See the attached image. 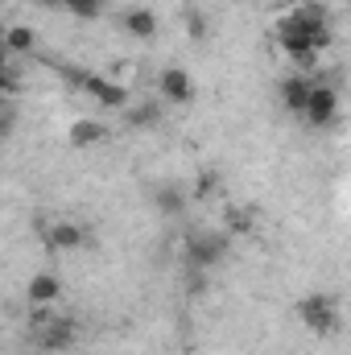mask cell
<instances>
[{
	"instance_id": "cell-1",
	"label": "cell",
	"mask_w": 351,
	"mask_h": 355,
	"mask_svg": "<svg viewBox=\"0 0 351 355\" xmlns=\"http://www.w3.org/2000/svg\"><path fill=\"white\" fill-rule=\"evenodd\" d=\"M298 318L306 322L310 335L327 339V335L339 331V302H335L331 293H306V297L298 302Z\"/></svg>"
},
{
	"instance_id": "cell-2",
	"label": "cell",
	"mask_w": 351,
	"mask_h": 355,
	"mask_svg": "<svg viewBox=\"0 0 351 355\" xmlns=\"http://www.w3.org/2000/svg\"><path fill=\"white\" fill-rule=\"evenodd\" d=\"M228 248H232V236L228 232H190L186 236V261H190V268H215L223 257H228Z\"/></svg>"
},
{
	"instance_id": "cell-3",
	"label": "cell",
	"mask_w": 351,
	"mask_h": 355,
	"mask_svg": "<svg viewBox=\"0 0 351 355\" xmlns=\"http://www.w3.org/2000/svg\"><path fill=\"white\" fill-rule=\"evenodd\" d=\"M83 95H87L91 103H99V112H124L128 103H132V95L128 87L120 83V79H112V75H95L87 71V79H83Z\"/></svg>"
},
{
	"instance_id": "cell-4",
	"label": "cell",
	"mask_w": 351,
	"mask_h": 355,
	"mask_svg": "<svg viewBox=\"0 0 351 355\" xmlns=\"http://www.w3.org/2000/svg\"><path fill=\"white\" fill-rule=\"evenodd\" d=\"M79 343V322L75 318H67V314H58L50 327H42V331H33V347L46 355H62L71 352Z\"/></svg>"
},
{
	"instance_id": "cell-5",
	"label": "cell",
	"mask_w": 351,
	"mask_h": 355,
	"mask_svg": "<svg viewBox=\"0 0 351 355\" xmlns=\"http://www.w3.org/2000/svg\"><path fill=\"white\" fill-rule=\"evenodd\" d=\"M306 120H310V128H331L339 120V91L331 87V83H314Z\"/></svg>"
},
{
	"instance_id": "cell-6",
	"label": "cell",
	"mask_w": 351,
	"mask_h": 355,
	"mask_svg": "<svg viewBox=\"0 0 351 355\" xmlns=\"http://www.w3.org/2000/svg\"><path fill=\"white\" fill-rule=\"evenodd\" d=\"M157 99H166V103H190V99H194V79H190V71H186V67H166V71L157 75Z\"/></svg>"
},
{
	"instance_id": "cell-7",
	"label": "cell",
	"mask_w": 351,
	"mask_h": 355,
	"mask_svg": "<svg viewBox=\"0 0 351 355\" xmlns=\"http://www.w3.org/2000/svg\"><path fill=\"white\" fill-rule=\"evenodd\" d=\"M42 240H46V248L50 252H79L83 244H87V232L79 227V223H54V227H42Z\"/></svg>"
},
{
	"instance_id": "cell-8",
	"label": "cell",
	"mask_w": 351,
	"mask_h": 355,
	"mask_svg": "<svg viewBox=\"0 0 351 355\" xmlns=\"http://www.w3.org/2000/svg\"><path fill=\"white\" fill-rule=\"evenodd\" d=\"M112 132H108V124H99V120H87V116H79V120H71L67 124V145L71 149H91V145H103Z\"/></svg>"
},
{
	"instance_id": "cell-9",
	"label": "cell",
	"mask_w": 351,
	"mask_h": 355,
	"mask_svg": "<svg viewBox=\"0 0 351 355\" xmlns=\"http://www.w3.org/2000/svg\"><path fill=\"white\" fill-rule=\"evenodd\" d=\"M120 25H124V33H132L137 42H153V37H157V12H153V8H145V4L124 8Z\"/></svg>"
},
{
	"instance_id": "cell-10",
	"label": "cell",
	"mask_w": 351,
	"mask_h": 355,
	"mask_svg": "<svg viewBox=\"0 0 351 355\" xmlns=\"http://www.w3.org/2000/svg\"><path fill=\"white\" fill-rule=\"evenodd\" d=\"M25 297H29V306H58L62 281H58L54 272H33L29 285H25Z\"/></svg>"
},
{
	"instance_id": "cell-11",
	"label": "cell",
	"mask_w": 351,
	"mask_h": 355,
	"mask_svg": "<svg viewBox=\"0 0 351 355\" xmlns=\"http://www.w3.org/2000/svg\"><path fill=\"white\" fill-rule=\"evenodd\" d=\"M310 91H314V83H310L306 75H289V79H281V103H285V112L306 116V107H310Z\"/></svg>"
},
{
	"instance_id": "cell-12",
	"label": "cell",
	"mask_w": 351,
	"mask_h": 355,
	"mask_svg": "<svg viewBox=\"0 0 351 355\" xmlns=\"http://www.w3.org/2000/svg\"><path fill=\"white\" fill-rule=\"evenodd\" d=\"M162 116H166V99H141V103L124 107L128 128H153V124H162Z\"/></svg>"
},
{
	"instance_id": "cell-13",
	"label": "cell",
	"mask_w": 351,
	"mask_h": 355,
	"mask_svg": "<svg viewBox=\"0 0 351 355\" xmlns=\"http://www.w3.org/2000/svg\"><path fill=\"white\" fill-rule=\"evenodd\" d=\"M33 46H37L33 25H8L4 29V54L8 58H25V54H33Z\"/></svg>"
},
{
	"instance_id": "cell-14",
	"label": "cell",
	"mask_w": 351,
	"mask_h": 355,
	"mask_svg": "<svg viewBox=\"0 0 351 355\" xmlns=\"http://www.w3.org/2000/svg\"><path fill=\"white\" fill-rule=\"evenodd\" d=\"M153 202H157V211L170 215V219H178V215L186 211V194H182L178 186H162V190L153 194Z\"/></svg>"
},
{
	"instance_id": "cell-15",
	"label": "cell",
	"mask_w": 351,
	"mask_h": 355,
	"mask_svg": "<svg viewBox=\"0 0 351 355\" xmlns=\"http://www.w3.org/2000/svg\"><path fill=\"white\" fill-rule=\"evenodd\" d=\"M248 227H252V211H248V207H232L228 219H223V232H228V236H244Z\"/></svg>"
},
{
	"instance_id": "cell-16",
	"label": "cell",
	"mask_w": 351,
	"mask_h": 355,
	"mask_svg": "<svg viewBox=\"0 0 351 355\" xmlns=\"http://www.w3.org/2000/svg\"><path fill=\"white\" fill-rule=\"evenodd\" d=\"M62 8H67L75 21H95V17L103 12V0H67Z\"/></svg>"
},
{
	"instance_id": "cell-17",
	"label": "cell",
	"mask_w": 351,
	"mask_h": 355,
	"mask_svg": "<svg viewBox=\"0 0 351 355\" xmlns=\"http://www.w3.org/2000/svg\"><path fill=\"white\" fill-rule=\"evenodd\" d=\"M0 87H4V99H12V95L21 91V67H17V58H4V79H0Z\"/></svg>"
},
{
	"instance_id": "cell-18",
	"label": "cell",
	"mask_w": 351,
	"mask_h": 355,
	"mask_svg": "<svg viewBox=\"0 0 351 355\" xmlns=\"http://www.w3.org/2000/svg\"><path fill=\"white\" fill-rule=\"evenodd\" d=\"M186 37L190 42H203L207 37V17L198 8H186Z\"/></svg>"
},
{
	"instance_id": "cell-19",
	"label": "cell",
	"mask_w": 351,
	"mask_h": 355,
	"mask_svg": "<svg viewBox=\"0 0 351 355\" xmlns=\"http://www.w3.org/2000/svg\"><path fill=\"white\" fill-rule=\"evenodd\" d=\"M215 190H219V174H215V170H203L198 182H194V194H198V198H211Z\"/></svg>"
},
{
	"instance_id": "cell-20",
	"label": "cell",
	"mask_w": 351,
	"mask_h": 355,
	"mask_svg": "<svg viewBox=\"0 0 351 355\" xmlns=\"http://www.w3.org/2000/svg\"><path fill=\"white\" fill-rule=\"evenodd\" d=\"M12 128H17V107L12 99H4V137H12Z\"/></svg>"
},
{
	"instance_id": "cell-21",
	"label": "cell",
	"mask_w": 351,
	"mask_h": 355,
	"mask_svg": "<svg viewBox=\"0 0 351 355\" xmlns=\"http://www.w3.org/2000/svg\"><path fill=\"white\" fill-rule=\"evenodd\" d=\"M42 4H50V8H58V4H67V0H42Z\"/></svg>"
},
{
	"instance_id": "cell-22",
	"label": "cell",
	"mask_w": 351,
	"mask_h": 355,
	"mask_svg": "<svg viewBox=\"0 0 351 355\" xmlns=\"http://www.w3.org/2000/svg\"><path fill=\"white\" fill-rule=\"evenodd\" d=\"M343 4H348V8H351V0H343Z\"/></svg>"
}]
</instances>
